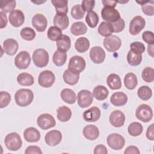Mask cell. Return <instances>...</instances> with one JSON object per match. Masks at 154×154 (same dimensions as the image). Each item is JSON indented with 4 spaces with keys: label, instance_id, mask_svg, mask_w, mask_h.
I'll use <instances>...</instances> for the list:
<instances>
[{
    "label": "cell",
    "instance_id": "obj_1",
    "mask_svg": "<svg viewBox=\"0 0 154 154\" xmlns=\"http://www.w3.org/2000/svg\"><path fill=\"white\" fill-rule=\"evenodd\" d=\"M34 99V93L30 89L21 88L18 90L14 95V99L17 105L21 107L28 106Z\"/></svg>",
    "mask_w": 154,
    "mask_h": 154
},
{
    "label": "cell",
    "instance_id": "obj_2",
    "mask_svg": "<svg viewBox=\"0 0 154 154\" xmlns=\"http://www.w3.org/2000/svg\"><path fill=\"white\" fill-rule=\"evenodd\" d=\"M49 54L46 50L38 48L35 49L32 55L34 64L38 67L42 68L46 67L49 63Z\"/></svg>",
    "mask_w": 154,
    "mask_h": 154
},
{
    "label": "cell",
    "instance_id": "obj_3",
    "mask_svg": "<svg viewBox=\"0 0 154 154\" xmlns=\"http://www.w3.org/2000/svg\"><path fill=\"white\" fill-rule=\"evenodd\" d=\"M4 143L8 150L17 151L21 147L22 141L20 136L17 133L11 132L5 137Z\"/></svg>",
    "mask_w": 154,
    "mask_h": 154
},
{
    "label": "cell",
    "instance_id": "obj_4",
    "mask_svg": "<svg viewBox=\"0 0 154 154\" xmlns=\"http://www.w3.org/2000/svg\"><path fill=\"white\" fill-rule=\"evenodd\" d=\"M135 116L138 120L143 122H149L153 117L152 109L147 104H141L137 108Z\"/></svg>",
    "mask_w": 154,
    "mask_h": 154
},
{
    "label": "cell",
    "instance_id": "obj_5",
    "mask_svg": "<svg viewBox=\"0 0 154 154\" xmlns=\"http://www.w3.org/2000/svg\"><path fill=\"white\" fill-rule=\"evenodd\" d=\"M55 81V76L54 73L49 70H43L38 75V83L44 88H49L54 83Z\"/></svg>",
    "mask_w": 154,
    "mask_h": 154
},
{
    "label": "cell",
    "instance_id": "obj_6",
    "mask_svg": "<svg viewBox=\"0 0 154 154\" xmlns=\"http://www.w3.org/2000/svg\"><path fill=\"white\" fill-rule=\"evenodd\" d=\"M108 146L114 150H120L125 144V140L123 136L117 133H112L109 135L106 139Z\"/></svg>",
    "mask_w": 154,
    "mask_h": 154
},
{
    "label": "cell",
    "instance_id": "obj_7",
    "mask_svg": "<svg viewBox=\"0 0 154 154\" xmlns=\"http://www.w3.org/2000/svg\"><path fill=\"white\" fill-rule=\"evenodd\" d=\"M86 67V63L83 57L79 55H75L70 58L68 69L70 70L77 73H80L82 72Z\"/></svg>",
    "mask_w": 154,
    "mask_h": 154
},
{
    "label": "cell",
    "instance_id": "obj_8",
    "mask_svg": "<svg viewBox=\"0 0 154 154\" xmlns=\"http://www.w3.org/2000/svg\"><path fill=\"white\" fill-rule=\"evenodd\" d=\"M103 44L106 49L109 52L118 51L122 45L121 39L116 35H111L104 38Z\"/></svg>",
    "mask_w": 154,
    "mask_h": 154
},
{
    "label": "cell",
    "instance_id": "obj_9",
    "mask_svg": "<svg viewBox=\"0 0 154 154\" xmlns=\"http://www.w3.org/2000/svg\"><path fill=\"white\" fill-rule=\"evenodd\" d=\"M37 125L42 129L46 130L55 126L56 122L54 117L48 113L40 114L37 119Z\"/></svg>",
    "mask_w": 154,
    "mask_h": 154
},
{
    "label": "cell",
    "instance_id": "obj_10",
    "mask_svg": "<svg viewBox=\"0 0 154 154\" xmlns=\"http://www.w3.org/2000/svg\"><path fill=\"white\" fill-rule=\"evenodd\" d=\"M146 25L145 19L141 16H135L131 21L129 31L131 35H137L144 28Z\"/></svg>",
    "mask_w": 154,
    "mask_h": 154
},
{
    "label": "cell",
    "instance_id": "obj_11",
    "mask_svg": "<svg viewBox=\"0 0 154 154\" xmlns=\"http://www.w3.org/2000/svg\"><path fill=\"white\" fill-rule=\"evenodd\" d=\"M31 63L29 54L25 51H20L15 57L14 64L19 69H27Z\"/></svg>",
    "mask_w": 154,
    "mask_h": 154
},
{
    "label": "cell",
    "instance_id": "obj_12",
    "mask_svg": "<svg viewBox=\"0 0 154 154\" xmlns=\"http://www.w3.org/2000/svg\"><path fill=\"white\" fill-rule=\"evenodd\" d=\"M101 16L104 20L109 23L115 22L121 18L119 11L112 7H103L101 11Z\"/></svg>",
    "mask_w": 154,
    "mask_h": 154
},
{
    "label": "cell",
    "instance_id": "obj_13",
    "mask_svg": "<svg viewBox=\"0 0 154 154\" xmlns=\"http://www.w3.org/2000/svg\"><path fill=\"white\" fill-rule=\"evenodd\" d=\"M78 104L82 108L89 106L93 101V96L92 93L87 90H82L78 93L77 96Z\"/></svg>",
    "mask_w": 154,
    "mask_h": 154
},
{
    "label": "cell",
    "instance_id": "obj_14",
    "mask_svg": "<svg viewBox=\"0 0 154 154\" xmlns=\"http://www.w3.org/2000/svg\"><path fill=\"white\" fill-rule=\"evenodd\" d=\"M105 52L100 46H93L90 50V59L95 64L102 63L105 59Z\"/></svg>",
    "mask_w": 154,
    "mask_h": 154
},
{
    "label": "cell",
    "instance_id": "obj_15",
    "mask_svg": "<svg viewBox=\"0 0 154 154\" xmlns=\"http://www.w3.org/2000/svg\"><path fill=\"white\" fill-rule=\"evenodd\" d=\"M62 140V134L57 129L52 130L46 133L45 137V143L49 146H55L60 143Z\"/></svg>",
    "mask_w": 154,
    "mask_h": 154
},
{
    "label": "cell",
    "instance_id": "obj_16",
    "mask_svg": "<svg viewBox=\"0 0 154 154\" xmlns=\"http://www.w3.org/2000/svg\"><path fill=\"white\" fill-rule=\"evenodd\" d=\"M32 25L38 32H43L45 31L48 21L46 17L42 14H36L32 18Z\"/></svg>",
    "mask_w": 154,
    "mask_h": 154
},
{
    "label": "cell",
    "instance_id": "obj_17",
    "mask_svg": "<svg viewBox=\"0 0 154 154\" xmlns=\"http://www.w3.org/2000/svg\"><path fill=\"white\" fill-rule=\"evenodd\" d=\"M125 116L120 110H114L109 115V121L111 125L116 128L122 126L125 122Z\"/></svg>",
    "mask_w": 154,
    "mask_h": 154
},
{
    "label": "cell",
    "instance_id": "obj_18",
    "mask_svg": "<svg viewBox=\"0 0 154 154\" xmlns=\"http://www.w3.org/2000/svg\"><path fill=\"white\" fill-rule=\"evenodd\" d=\"M10 23L14 27L21 26L25 21V16L23 13L20 10H14L10 13L8 16Z\"/></svg>",
    "mask_w": 154,
    "mask_h": 154
},
{
    "label": "cell",
    "instance_id": "obj_19",
    "mask_svg": "<svg viewBox=\"0 0 154 154\" xmlns=\"http://www.w3.org/2000/svg\"><path fill=\"white\" fill-rule=\"evenodd\" d=\"M101 115L100 109L97 106H93L83 112V119L88 122H94L97 121Z\"/></svg>",
    "mask_w": 154,
    "mask_h": 154
},
{
    "label": "cell",
    "instance_id": "obj_20",
    "mask_svg": "<svg viewBox=\"0 0 154 154\" xmlns=\"http://www.w3.org/2000/svg\"><path fill=\"white\" fill-rule=\"evenodd\" d=\"M40 132L35 128L29 127L23 132V137L26 141L29 143H35L40 139Z\"/></svg>",
    "mask_w": 154,
    "mask_h": 154
},
{
    "label": "cell",
    "instance_id": "obj_21",
    "mask_svg": "<svg viewBox=\"0 0 154 154\" xmlns=\"http://www.w3.org/2000/svg\"><path fill=\"white\" fill-rule=\"evenodd\" d=\"M18 48V43L14 39L7 38L3 42L2 49L4 52L8 55H14L17 52Z\"/></svg>",
    "mask_w": 154,
    "mask_h": 154
},
{
    "label": "cell",
    "instance_id": "obj_22",
    "mask_svg": "<svg viewBox=\"0 0 154 154\" xmlns=\"http://www.w3.org/2000/svg\"><path fill=\"white\" fill-rule=\"evenodd\" d=\"M84 137L88 140H94L99 136V130L94 125H88L85 126L82 131Z\"/></svg>",
    "mask_w": 154,
    "mask_h": 154
},
{
    "label": "cell",
    "instance_id": "obj_23",
    "mask_svg": "<svg viewBox=\"0 0 154 154\" xmlns=\"http://www.w3.org/2000/svg\"><path fill=\"white\" fill-rule=\"evenodd\" d=\"M111 103L116 106H122L125 105L128 102V96L123 93L117 91L114 93L110 98Z\"/></svg>",
    "mask_w": 154,
    "mask_h": 154
},
{
    "label": "cell",
    "instance_id": "obj_24",
    "mask_svg": "<svg viewBox=\"0 0 154 154\" xmlns=\"http://www.w3.org/2000/svg\"><path fill=\"white\" fill-rule=\"evenodd\" d=\"M63 78L64 81L68 85H75L79 79V73H75L67 69L64 71Z\"/></svg>",
    "mask_w": 154,
    "mask_h": 154
},
{
    "label": "cell",
    "instance_id": "obj_25",
    "mask_svg": "<svg viewBox=\"0 0 154 154\" xmlns=\"http://www.w3.org/2000/svg\"><path fill=\"white\" fill-rule=\"evenodd\" d=\"M54 24L61 30L66 29L69 25V20L67 14H56L54 17Z\"/></svg>",
    "mask_w": 154,
    "mask_h": 154
},
{
    "label": "cell",
    "instance_id": "obj_26",
    "mask_svg": "<svg viewBox=\"0 0 154 154\" xmlns=\"http://www.w3.org/2000/svg\"><path fill=\"white\" fill-rule=\"evenodd\" d=\"M57 117L60 122H66L72 117L71 109L66 106H60L57 109Z\"/></svg>",
    "mask_w": 154,
    "mask_h": 154
},
{
    "label": "cell",
    "instance_id": "obj_27",
    "mask_svg": "<svg viewBox=\"0 0 154 154\" xmlns=\"http://www.w3.org/2000/svg\"><path fill=\"white\" fill-rule=\"evenodd\" d=\"M106 84L111 90H118L122 87L120 77L116 73H111L108 76Z\"/></svg>",
    "mask_w": 154,
    "mask_h": 154
},
{
    "label": "cell",
    "instance_id": "obj_28",
    "mask_svg": "<svg viewBox=\"0 0 154 154\" xmlns=\"http://www.w3.org/2000/svg\"><path fill=\"white\" fill-rule=\"evenodd\" d=\"M61 99L69 104H73L76 100V93L70 88H64L60 93Z\"/></svg>",
    "mask_w": 154,
    "mask_h": 154
},
{
    "label": "cell",
    "instance_id": "obj_29",
    "mask_svg": "<svg viewBox=\"0 0 154 154\" xmlns=\"http://www.w3.org/2000/svg\"><path fill=\"white\" fill-rule=\"evenodd\" d=\"M109 91L107 88L103 85H97L95 87L93 91V96L98 100H103L108 96Z\"/></svg>",
    "mask_w": 154,
    "mask_h": 154
},
{
    "label": "cell",
    "instance_id": "obj_30",
    "mask_svg": "<svg viewBox=\"0 0 154 154\" xmlns=\"http://www.w3.org/2000/svg\"><path fill=\"white\" fill-rule=\"evenodd\" d=\"M56 45L57 50L66 52L70 48L71 46V40L68 35H63V36L57 42Z\"/></svg>",
    "mask_w": 154,
    "mask_h": 154
},
{
    "label": "cell",
    "instance_id": "obj_31",
    "mask_svg": "<svg viewBox=\"0 0 154 154\" xmlns=\"http://www.w3.org/2000/svg\"><path fill=\"white\" fill-rule=\"evenodd\" d=\"M51 3L55 7L57 14H66L68 12V1L52 0Z\"/></svg>",
    "mask_w": 154,
    "mask_h": 154
},
{
    "label": "cell",
    "instance_id": "obj_32",
    "mask_svg": "<svg viewBox=\"0 0 154 154\" xmlns=\"http://www.w3.org/2000/svg\"><path fill=\"white\" fill-rule=\"evenodd\" d=\"M87 31L86 25L82 22H74L70 27V32L74 35H81L85 34Z\"/></svg>",
    "mask_w": 154,
    "mask_h": 154
},
{
    "label": "cell",
    "instance_id": "obj_33",
    "mask_svg": "<svg viewBox=\"0 0 154 154\" xmlns=\"http://www.w3.org/2000/svg\"><path fill=\"white\" fill-rule=\"evenodd\" d=\"M124 84L129 90L134 89L138 84L137 76L132 72L126 73L124 77Z\"/></svg>",
    "mask_w": 154,
    "mask_h": 154
},
{
    "label": "cell",
    "instance_id": "obj_34",
    "mask_svg": "<svg viewBox=\"0 0 154 154\" xmlns=\"http://www.w3.org/2000/svg\"><path fill=\"white\" fill-rule=\"evenodd\" d=\"M75 47L76 50L81 53L86 52L90 48V42L85 37H81L75 41Z\"/></svg>",
    "mask_w": 154,
    "mask_h": 154
},
{
    "label": "cell",
    "instance_id": "obj_35",
    "mask_svg": "<svg viewBox=\"0 0 154 154\" xmlns=\"http://www.w3.org/2000/svg\"><path fill=\"white\" fill-rule=\"evenodd\" d=\"M17 81L20 85L23 86H31L34 83V77L31 74L26 72L18 75Z\"/></svg>",
    "mask_w": 154,
    "mask_h": 154
},
{
    "label": "cell",
    "instance_id": "obj_36",
    "mask_svg": "<svg viewBox=\"0 0 154 154\" xmlns=\"http://www.w3.org/2000/svg\"><path fill=\"white\" fill-rule=\"evenodd\" d=\"M141 6L143 12L147 16H152L154 14V1H137Z\"/></svg>",
    "mask_w": 154,
    "mask_h": 154
},
{
    "label": "cell",
    "instance_id": "obj_37",
    "mask_svg": "<svg viewBox=\"0 0 154 154\" xmlns=\"http://www.w3.org/2000/svg\"><path fill=\"white\" fill-rule=\"evenodd\" d=\"M67 60V54L64 52H61L58 50L55 51L52 56V61L54 64L57 66H62L64 65Z\"/></svg>",
    "mask_w": 154,
    "mask_h": 154
},
{
    "label": "cell",
    "instance_id": "obj_38",
    "mask_svg": "<svg viewBox=\"0 0 154 154\" xmlns=\"http://www.w3.org/2000/svg\"><path fill=\"white\" fill-rule=\"evenodd\" d=\"M143 131V127L142 125L137 122H134L128 126V132L131 136L137 137L141 135Z\"/></svg>",
    "mask_w": 154,
    "mask_h": 154
},
{
    "label": "cell",
    "instance_id": "obj_39",
    "mask_svg": "<svg viewBox=\"0 0 154 154\" xmlns=\"http://www.w3.org/2000/svg\"><path fill=\"white\" fill-rule=\"evenodd\" d=\"M61 29L56 26H51L49 28L47 32L48 38L52 41L57 42L63 36Z\"/></svg>",
    "mask_w": 154,
    "mask_h": 154
},
{
    "label": "cell",
    "instance_id": "obj_40",
    "mask_svg": "<svg viewBox=\"0 0 154 154\" xmlns=\"http://www.w3.org/2000/svg\"><path fill=\"white\" fill-rule=\"evenodd\" d=\"M98 32L103 37H108L112 35L113 29L110 23L107 22H102L98 27Z\"/></svg>",
    "mask_w": 154,
    "mask_h": 154
},
{
    "label": "cell",
    "instance_id": "obj_41",
    "mask_svg": "<svg viewBox=\"0 0 154 154\" xmlns=\"http://www.w3.org/2000/svg\"><path fill=\"white\" fill-rule=\"evenodd\" d=\"M127 61L130 66H138L142 61V54L134 53L130 50L127 54Z\"/></svg>",
    "mask_w": 154,
    "mask_h": 154
},
{
    "label": "cell",
    "instance_id": "obj_42",
    "mask_svg": "<svg viewBox=\"0 0 154 154\" xmlns=\"http://www.w3.org/2000/svg\"><path fill=\"white\" fill-rule=\"evenodd\" d=\"M137 94L139 98L141 100H147L150 99L152 96V90L149 87L143 85L138 89Z\"/></svg>",
    "mask_w": 154,
    "mask_h": 154
},
{
    "label": "cell",
    "instance_id": "obj_43",
    "mask_svg": "<svg viewBox=\"0 0 154 154\" xmlns=\"http://www.w3.org/2000/svg\"><path fill=\"white\" fill-rule=\"evenodd\" d=\"M85 22L90 28H95L99 22L97 14L94 11L88 12L85 17Z\"/></svg>",
    "mask_w": 154,
    "mask_h": 154
},
{
    "label": "cell",
    "instance_id": "obj_44",
    "mask_svg": "<svg viewBox=\"0 0 154 154\" xmlns=\"http://www.w3.org/2000/svg\"><path fill=\"white\" fill-rule=\"evenodd\" d=\"M20 37L27 41H31L34 39L36 35L35 31L30 27L23 28L20 32Z\"/></svg>",
    "mask_w": 154,
    "mask_h": 154
},
{
    "label": "cell",
    "instance_id": "obj_45",
    "mask_svg": "<svg viewBox=\"0 0 154 154\" xmlns=\"http://www.w3.org/2000/svg\"><path fill=\"white\" fill-rule=\"evenodd\" d=\"M16 1H1L0 8L1 11L4 13H9L14 10L16 7Z\"/></svg>",
    "mask_w": 154,
    "mask_h": 154
},
{
    "label": "cell",
    "instance_id": "obj_46",
    "mask_svg": "<svg viewBox=\"0 0 154 154\" xmlns=\"http://www.w3.org/2000/svg\"><path fill=\"white\" fill-rule=\"evenodd\" d=\"M85 13L80 4H76L72 8L70 14L73 19L79 20L84 17Z\"/></svg>",
    "mask_w": 154,
    "mask_h": 154
},
{
    "label": "cell",
    "instance_id": "obj_47",
    "mask_svg": "<svg viewBox=\"0 0 154 154\" xmlns=\"http://www.w3.org/2000/svg\"><path fill=\"white\" fill-rule=\"evenodd\" d=\"M143 79L146 82H152L154 80V70L153 68L147 67L144 68L141 73Z\"/></svg>",
    "mask_w": 154,
    "mask_h": 154
},
{
    "label": "cell",
    "instance_id": "obj_48",
    "mask_svg": "<svg viewBox=\"0 0 154 154\" xmlns=\"http://www.w3.org/2000/svg\"><path fill=\"white\" fill-rule=\"evenodd\" d=\"M11 101V96L7 92L2 91L0 93V108H3L8 106Z\"/></svg>",
    "mask_w": 154,
    "mask_h": 154
},
{
    "label": "cell",
    "instance_id": "obj_49",
    "mask_svg": "<svg viewBox=\"0 0 154 154\" xmlns=\"http://www.w3.org/2000/svg\"><path fill=\"white\" fill-rule=\"evenodd\" d=\"M130 46L131 51L138 54H142L145 51L146 49L144 45L140 42H132Z\"/></svg>",
    "mask_w": 154,
    "mask_h": 154
},
{
    "label": "cell",
    "instance_id": "obj_50",
    "mask_svg": "<svg viewBox=\"0 0 154 154\" xmlns=\"http://www.w3.org/2000/svg\"><path fill=\"white\" fill-rule=\"evenodd\" d=\"M112 25V29H113V32H122L125 26V21L122 18H120L119 20L113 22V23H110Z\"/></svg>",
    "mask_w": 154,
    "mask_h": 154
},
{
    "label": "cell",
    "instance_id": "obj_51",
    "mask_svg": "<svg viewBox=\"0 0 154 154\" xmlns=\"http://www.w3.org/2000/svg\"><path fill=\"white\" fill-rule=\"evenodd\" d=\"M95 5V1L94 0H84L82 1L81 7L85 12H90L93 11V9Z\"/></svg>",
    "mask_w": 154,
    "mask_h": 154
},
{
    "label": "cell",
    "instance_id": "obj_52",
    "mask_svg": "<svg viewBox=\"0 0 154 154\" xmlns=\"http://www.w3.org/2000/svg\"><path fill=\"white\" fill-rule=\"evenodd\" d=\"M142 38L148 45L154 44V34L153 32L152 31H144L142 34Z\"/></svg>",
    "mask_w": 154,
    "mask_h": 154
},
{
    "label": "cell",
    "instance_id": "obj_53",
    "mask_svg": "<svg viewBox=\"0 0 154 154\" xmlns=\"http://www.w3.org/2000/svg\"><path fill=\"white\" fill-rule=\"evenodd\" d=\"M25 154H42V151L40 148L37 146H28L25 151Z\"/></svg>",
    "mask_w": 154,
    "mask_h": 154
},
{
    "label": "cell",
    "instance_id": "obj_54",
    "mask_svg": "<svg viewBox=\"0 0 154 154\" xmlns=\"http://www.w3.org/2000/svg\"><path fill=\"white\" fill-rule=\"evenodd\" d=\"M93 153L94 154H107L108 150L104 145L99 144L94 147Z\"/></svg>",
    "mask_w": 154,
    "mask_h": 154
},
{
    "label": "cell",
    "instance_id": "obj_55",
    "mask_svg": "<svg viewBox=\"0 0 154 154\" xmlns=\"http://www.w3.org/2000/svg\"><path fill=\"white\" fill-rule=\"evenodd\" d=\"M154 124L152 123L147 128V131H146V137L151 140L153 141L154 140Z\"/></svg>",
    "mask_w": 154,
    "mask_h": 154
},
{
    "label": "cell",
    "instance_id": "obj_56",
    "mask_svg": "<svg viewBox=\"0 0 154 154\" xmlns=\"http://www.w3.org/2000/svg\"><path fill=\"white\" fill-rule=\"evenodd\" d=\"M124 153L125 154H140V152L137 147L134 146H130L126 147Z\"/></svg>",
    "mask_w": 154,
    "mask_h": 154
},
{
    "label": "cell",
    "instance_id": "obj_57",
    "mask_svg": "<svg viewBox=\"0 0 154 154\" xmlns=\"http://www.w3.org/2000/svg\"><path fill=\"white\" fill-rule=\"evenodd\" d=\"M1 15V26L0 28L2 29L3 28H5L7 26V16L5 13L1 11L0 12Z\"/></svg>",
    "mask_w": 154,
    "mask_h": 154
},
{
    "label": "cell",
    "instance_id": "obj_58",
    "mask_svg": "<svg viewBox=\"0 0 154 154\" xmlns=\"http://www.w3.org/2000/svg\"><path fill=\"white\" fill-rule=\"evenodd\" d=\"M102 2L103 4V5H104V7H112V8H114L116 7L117 4V1H108V0H103L102 1Z\"/></svg>",
    "mask_w": 154,
    "mask_h": 154
},
{
    "label": "cell",
    "instance_id": "obj_59",
    "mask_svg": "<svg viewBox=\"0 0 154 154\" xmlns=\"http://www.w3.org/2000/svg\"><path fill=\"white\" fill-rule=\"evenodd\" d=\"M147 52L150 56L153 57V45H148Z\"/></svg>",
    "mask_w": 154,
    "mask_h": 154
},
{
    "label": "cell",
    "instance_id": "obj_60",
    "mask_svg": "<svg viewBox=\"0 0 154 154\" xmlns=\"http://www.w3.org/2000/svg\"><path fill=\"white\" fill-rule=\"evenodd\" d=\"M31 2H33V3L37 4H41V3H44V2H46V1H40V2H36V1H31Z\"/></svg>",
    "mask_w": 154,
    "mask_h": 154
}]
</instances>
